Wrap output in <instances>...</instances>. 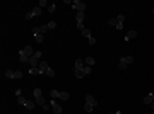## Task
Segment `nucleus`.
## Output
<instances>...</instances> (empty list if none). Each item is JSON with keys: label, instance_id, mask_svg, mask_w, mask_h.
<instances>
[{"label": "nucleus", "instance_id": "f257e3e1", "mask_svg": "<svg viewBox=\"0 0 154 114\" xmlns=\"http://www.w3.org/2000/svg\"><path fill=\"white\" fill-rule=\"evenodd\" d=\"M39 58H41V51H36L33 56L29 58V68H38L39 61H41Z\"/></svg>", "mask_w": 154, "mask_h": 114}, {"label": "nucleus", "instance_id": "f03ea898", "mask_svg": "<svg viewBox=\"0 0 154 114\" xmlns=\"http://www.w3.org/2000/svg\"><path fill=\"white\" fill-rule=\"evenodd\" d=\"M134 61V56H123V58H120V63H118V68L120 70H125L127 65H130Z\"/></svg>", "mask_w": 154, "mask_h": 114}, {"label": "nucleus", "instance_id": "7ed1b4c3", "mask_svg": "<svg viewBox=\"0 0 154 114\" xmlns=\"http://www.w3.org/2000/svg\"><path fill=\"white\" fill-rule=\"evenodd\" d=\"M72 9L77 10V12H86V3H84V2H81V0H74Z\"/></svg>", "mask_w": 154, "mask_h": 114}, {"label": "nucleus", "instance_id": "20e7f679", "mask_svg": "<svg viewBox=\"0 0 154 114\" xmlns=\"http://www.w3.org/2000/svg\"><path fill=\"white\" fill-rule=\"evenodd\" d=\"M48 68H50V65H48V61H46V60H41V61H39L38 70H39V73H41V75H45V73L48 72Z\"/></svg>", "mask_w": 154, "mask_h": 114}, {"label": "nucleus", "instance_id": "39448f33", "mask_svg": "<svg viewBox=\"0 0 154 114\" xmlns=\"http://www.w3.org/2000/svg\"><path fill=\"white\" fill-rule=\"evenodd\" d=\"M36 15H41V7H39V5H36L31 12L26 14V19H33V17H36Z\"/></svg>", "mask_w": 154, "mask_h": 114}, {"label": "nucleus", "instance_id": "423d86ee", "mask_svg": "<svg viewBox=\"0 0 154 114\" xmlns=\"http://www.w3.org/2000/svg\"><path fill=\"white\" fill-rule=\"evenodd\" d=\"M50 106H51V109H53V113H55V114L62 113V106L58 104L57 101H50Z\"/></svg>", "mask_w": 154, "mask_h": 114}, {"label": "nucleus", "instance_id": "0eeeda50", "mask_svg": "<svg viewBox=\"0 0 154 114\" xmlns=\"http://www.w3.org/2000/svg\"><path fill=\"white\" fill-rule=\"evenodd\" d=\"M22 51H24V55H26L28 58H31L34 53H36V51L33 49V46H24V48H22Z\"/></svg>", "mask_w": 154, "mask_h": 114}, {"label": "nucleus", "instance_id": "6e6552de", "mask_svg": "<svg viewBox=\"0 0 154 114\" xmlns=\"http://www.w3.org/2000/svg\"><path fill=\"white\" fill-rule=\"evenodd\" d=\"M86 102H87V104H93L94 107L98 106V101H96V99H94V97H93L91 94H87V95H86Z\"/></svg>", "mask_w": 154, "mask_h": 114}, {"label": "nucleus", "instance_id": "1a4fd4ad", "mask_svg": "<svg viewBox=\"0 0 154 114\" xmlns=\"http://www.w3.org/2000/svg\"><path fill=\"white\" fill-rule=\"evenodd\" d=\"M135 36H137V31H128L125 34V41H130V39H134Z\"/></svg>", "mask_w": 154, "mask_h": 114}, {"label": "nucleus", "instance_id": "9d476101", "mask_svg": "<svg viewBox=\"0 0 154 114\" xmlns=\"http://www.w3.org/2000/svg\"><path fill=\"white\" fill-rule=\"evenodd\" d=\"M50 97H51V99H60V92H58L57 89H51V90H50Z\"/></svg>", "mask_w": 154, "mask_h": 114}, {"label": "nucleus", "instance_id": "9b49d317", "mask_svg": "<svg viewBox=\"0 0 154 114\" xmlns=\"http://www.w3.org/2000/svg\"><path fill=\"white\" fill-rule=\"evenodd\" d=\"M17 55H19V60H21V61H24V63H29V58L24 55V51H22V49H21Z\"/></svg>", "mask_w": 154, "mask_h": 114}, {"label": "nucleus", "instance_id": "f8f14e48", "mask_svg": "<svg viewBox=\"0 0 154 114\" xmlns=\"http://www.w3.org/2000/svg\"><path fill=\"white\" fill-rule=\"evenodd\" d=\"M36 104H38V106H41V107H45V106H46V102H45V97H43V95L36 97Z\"/></svg>", "mask_w": 154, "mask_h": 114}, {"label": "nucleus", "instance_id": "ddd939ff", "mask_svg": "<svg viewBox=\"0 0 154 114\" xmlns=\"http://www.w3.org/2000/svg\"><path fill=\"white\" fill-rule=\"evenodd\" d=\"M84 14H86V12H77L75 14V20L77 22H84Z\"/></svg>", "mask_w": 154, "mask_h": 114}, {"label": "nucleus", "instance_id": "4468645a", "mask_svg": "<svg viewBox=\"0 0 154 114\" xmlns=\"http://www.w3.org/2000/svg\"><path fill=\"white\" fill-rule=\"evenodd\" d=\"M152 102H154V101H152V94H147V95L144 97V104H149V106H151Z\"/></svg>", "mask_w": 154, "mask_h": 114}, {"label": "nucleus", "instance_id": "2eb2a0df", "mask_svg": "<svg viewBox=\"0 0 154 114\" xmlns=\"http://www.w3.org/2000/svg\"><path fill=\"white\" fill-rule=\"evenodd\" d=\"M94 61H96V60H94L93 56H87L86 58V65H87V67H93V65H94Z\"/></svg>", "mask_w": 154, "mask_h": 114}, {"label": "nucleus", "instance_id": "dca6fc26", "mask_svg": "<svg viewBox=\"0 0 154 114\" xmlns=\"http://www.w3.org/2000/svg\"><path fill=\"white\" fill-rule=\"evenodd\" d=\"M84 75H86V73H84V68H79V70H75V77H77V78H82Z\"/></svg>", "mask_w": 154, "mask_h": 114}, {"label": "nucleus", "instance_id": "f3484780", "mask_svg": "<svg viewBox=\"0 0 154 114\" xmlns=\"http://www.w3.org/2000/svg\"><path fill=\"white\" fill-rule=\"evenodd\" d=\"M86 65H84V61L82 60H75V70H79V68H84Z\"/></svg>", "mask_w": 154, "mask_h": 114}, {"label": "nucleus", "instance_id": "a211bd4d", "mask_svg": "<svg viewBox=\"0 0 154 114\" xmlns=\"http://www.w3.org/2000/svg\"><path fill=\"white\" fill-rule=\"evenodd\" d=\"M5 77H7V78H16V72H12V70H5Z\"/></svg>", "mask_w": 154, "mask_h": 114}, {"label": "nucleus", "instance_id": "6ab92c4d", "mask_svg": "<svg viewBox=\"0 0 154 114\" xmlns=\"http://www.w3.org/2000/svg\"><path fill=\"white\" fill-rule=\"evenodd\" d=\"M34 106H36V102H33V101H28V104L24 106V107H26V109H29V111H33V109H34Z\"/></svg>", "mask_w": 154, "mask_h": 114}, {"label": "nucleus", "instance_id": "aec40b11", "mask_svg": "<svg viewBox=\"0 0 154 114\" xmlns=\"http://www.w3.org/2000/svg\"><path fill=\"white\" fill-rule=\"evenodd\" d=\"M48 29H50V27H48V24H43V26H39V32H41V34H45Z\"/></svg>", "mask_w": 154, "mask_h": 114}, {"label": "nucleus", "instance_id": "412c9836", "mask_svg": "<svg viewBox=\"0 0 154 114\" xmlns=\"http://www.w3.org/2000/svg\"><path fill=\"white\" fill-rule=\"evenodd\" d=\"M17 102H19L21 106H26V104H28V99H24V97L21 95V97H17Z\"/></svg>", "mask_w": 154, "mask_h": 114}, {"label": "nucleus", "instance_id": "4be33fe9", "mask_svg": "<svg viewBox=\"0 0 154 114\" xmlns=\"http://www.w3.org/2000/svg\"><path fill=\"white\" fill-rule=\"evenodd\" d=\"M43 36H45V34H41V32L36 34V36H34V41H36V43H43Z\"/></svg>", "mask_w": 154, "mask_h": 114}, {"label": "nucleus", "instance_id": "5701e85b", "mask_svg": "<svg viewBox=\"0 0 154 114\" xmlns=\"http://www.w3.org/2000/svg\"><path fill=\"white\" fill-rule=\"evenodd\" d=\"M82 36H84V38H93V36H91V31H89V29H84V31H82Z\"/></svg>", "mask_w": 154, "mask_h": 114}, {"label": "nucleus", "instance_id": "b1692460", "mask_svg": "<svg viewBox=\"0 0 154 114\" xmlns=\"http://www.w3.org/2000/svg\"><path fill=\"white\" fill-rule=\"evenodd\" d=\"M84 109H86V113H91V111L94 109V106H93V104H87V102H86V106H84Z\"/></svg>", "mask_w": 154, "mask_h": 114}, {"label": "nucleus", "instance_id": "393cba45", "mask_svg": "<svg viewBox=\"0 0 154 114\" xmlns=\"http://www.w3.org/2000/svg\"><path fill=\"white\" fill-rule=\"evenodd\" d=\"M29 73H31V75H41L38 68H29Z\"/></svg>", "mask_w": 154, "mask_h": 114}, {"label": "nucleus", "instance_id": "a878e982", "mask_svg": "<svg viewBox=\"0 0 154 114\" xmlns=\"http://www.w3.org/2000/svg\"><path fill=\"white\" fill-rule=\"evenodd\" d=\"M60 99L62 101H68V94L67 92H60Z\"/></svg>", "mask_w": 154, "mask_h": 114}, {"label": "nucleus", "instance_id": "bb28decb", "mask_svg": "<svg viewBox=\"0 0 154 114\" xmlns=\"http://www.w3.org/2000/svg\"><path fill=\"white\" fill-rule=\"evenodd\" d=\"M39 95H43V90H41V89H34V99L39 97Z\"/></svg>", "mask_w": 154, "mask_h": 114}, {"label": "nucleus", "instance_id": "cd10ccee", "mask_svg": "<svg viewBox=\"0 0 154 114\" xmlns=\"http://www.w3.org/2000/svg\"><path fill=\"white\" fill-rule=\"evenodd\" d=\"M55 9H57V5H55V3L48 5V12H50V14H53V12H55Z\"/></svg>", "mask_w": 154, "mask_h": 114}, {"label": "nucleus", "instance_id": "c85d7f7f", "mask_svg": "<svg viewBox=\"0 0 154 114\" xmlns=\"http://www.w3.org/2000/svg\"><path fill=\"white\" fill-rule=\"evenodd\" d=\"M45 75H46V77H53V75H55V70H53V68H48V72H46Z\"/></svg>", "mask_w": 154, "mask_h": 114}, {"label": "nucleus", "instance_id": "c756f323", "mask_svg": "<svg viewBox=\"0 0 154 114\" xmlns=\"http://www.w3.org/2000/svg\"><path fill=\"white\" fill-rule=\"evenodd\" d=\"M48 27L50 29H55V27H57V22H55V20H50V22H48Z\"/></svg>", "mask_w": 154, "mask_h": 114}, {"label": "nucleus", "instance_id": "7c9ffc66", "mask_svg": "<svg viewBox=\"0 0 154 114\" xmlns=\"http://www.w3.org/2000/svg\"><path fill=\"white\" fill-rule=\"evenodd\" d=\"M38 5L41 7V9H43V7H46L48 3H46V0H39V3H38Z\"/></svg>", "mask_w": 154, "mask_h": 114}, {"label": "nucleus", "instance_id": "2f4dec72", "mask_svg": "<svg viewBox=\"0 0 154 114\" xmlns=\"http://www.w3.org/2000/svg\"><path fill=\"white\" fill-rule=\"evenodd\" d=\"M108 24H110V26H115V27H116V17H115V19H110V20H108Z\"/></svg>", "mask_w": 154, "mask_h": 114}, {"label": "nucleus", "instance_id": "473e14b6", "mask_svg": "<svg viewBox=\"0 0 154 114\" xmlns=\"http://www.w3.org/2000/svg\"><path fill=\"white\" fill-rule=\"evenodd\" d=\"M87 41H89V44H91V46H94V44H96V38H89Z\"/></svg>", "mask_w": 154, "mask_h": 114}, {"label": "nucleus", "instance_id": "72a5a7b5", "mask_svg": "<svg viewBox=\"0 0 154 114\" xmlns=\"http://www.w3.org/2000/svg\"><path fill=\"white\" fill-rule=\"evenodd\" d=\"M84 73H86V75H87V73H91V67H87V65H86V67H84Z\"/></svg>", "mask_w": 154, "mask_h": 114}, {"label": "nucleus", "instance_id": "f704fd0d", "mask_svg": "<svg viewBox=\"0 0 154 114\" xmlns=\"http://www.w3.org/2000/svg\"><path fill=\"white\" fill-rule=\"evenodd\" d=\"M16 78H22V72L17 70V72H16Z\"/></svg>", "mask_w": 154, "mask_h": 114}, {"label": "nucleus", "instance_id": "c9c22d12", "mask_svg": "<svg viewBox=\"0 0 154 114\" xmlns=\"http://www.w3.org/2000/svg\"><path fill=\"white\" fill-rule=\"evenodd\" d=\"M33 32H34V36H36V34H39V27H33Z\"/></svg>", "mask_w": 154, "mask_h": 114}, {"label": "nucleus", "instance_id": "e433bc0d", "mask_svg": "<svg viewBox=\"0 0 154 114\" xmlns=\"http://www.w3.org/2000/svg\"><path fill=\"white\" fill-rule=\"evenodd\" d=\"M16 95H17V97H21V95H22V90H21V89H17V90H16Z\"/></svg>", "mask_w": 154, "mask_h": 114}, {"label": "nucleus", "instance_id": "4c0bfd02", "mask_svg": "<svg viewBox=\"0 0 154 114\" xmlns=\"http://www.w3.org/2000/svg\"><path fill=\"white\" fill-rule=\"evenodd\" d=\"M115 114H122V111H116V113Z\"/></svg>", "mask_w": 154, "mask_h": 114}, {"label": "nucleus", "instance_id": "58836bf2", "mask_svg": "<svg viewBox=\"0 0 154 114\" xmlns=\"http://www.w3.org/2000/svg\"><path fill=\"white\" fill-rule=\"evenodd\" d=\"M151 107H152V109H154V102H152V104H151Z\"/></svg>", "mask_w": 154, "mask_h": 114}, {"label": "nucleus", "instance_id": "ea45409f", "mask_svg": "<svg viewBox=\"0 0 154 114\" xmlns=\"http://www.w3.org/2000/svg\"><path fill=\"white\" fill-rule=\"evenodd\" d=\"M152 101H154V94H152Z\"/></svg>", "mask_w": 154, "mask_h": 114}, {"label": "nucleus", "instance_id": "a19ab883", "mask_svg": "<svg viewBox=\"0 0 154 114\" xmlns=\"http://www.w3.org/2000/svg\"><path fill=\"white\" fill-rule=\"evenodd\" d=\"M152 14H154V9H152Z\"/></svg>", "mask_w": 154, "mask_h": 114}, {"label": "nucleus", "instance_id": "79ce46f5", "mask_svg": "<svg viewBox=\"0 0 154 114\" xmlns=\"http://www.w3.org/2000/svg\"><path fill=\"white\" fill-rule=\"evenodd\" d=\"M110 114H113V113H110Z\"/></svg>", "mask_w": 154, "mask_h": 114}]
</instances>
